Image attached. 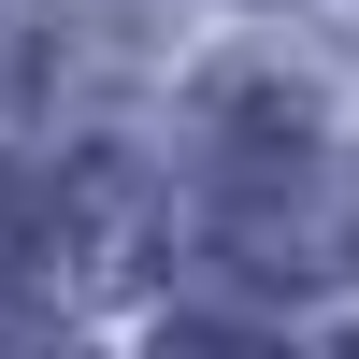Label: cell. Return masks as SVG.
Segmentation results:
<instances>
[{
    "mask_svg": "<svg viewBox=\"0 0 359 359\" xmlns=\"http://www.w3.org/2000/svg\"><path fill=\"white\" fill-rule=\"evenodd\" d=\"M144 359H273V345H245V331H158Z\"/></svg>",
    "mask_w": 359,
    "mask_h": 359,
    "instance_id": "1",
    "label": "cell"
},
{
    "mask_svg": "<svg viewBox=\"0 0 359 359\" xmlns=\"http://www.w3.org/2000/svg\"><path fill=\"white\" fill-rule=\"evenodd\" d=\"M345 359H359V345H345Z\"/></svg>",
    "mask_w": 359,
    "mask_h": 359,
    "instance_id": "2",
    "label": "cell"
}]
</instances>
